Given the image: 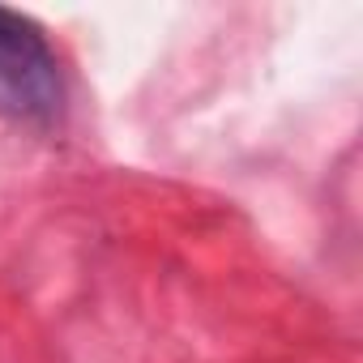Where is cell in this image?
Wrapping results in <instances>:
<instances>
[{"mask_svg": "<svg viewBox=\"0 0 363 363\" xmlns=\"http://www.w3.org/2000/svg\"><path fill=\"white\" fill-rule=\"evenodd\" d=\"M65 111V77L48 35L13 9H0V116L48 133Z\"/></svg>", "mask_w": 363, "mask_h": 363, "instance_id": "obj_1", "label": "cell"}]
</instances>
